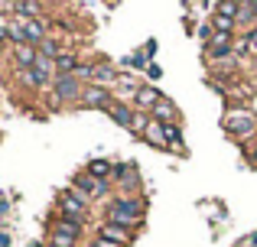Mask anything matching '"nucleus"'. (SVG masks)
Returning a JSON list of instances; mask_svg holds the SVG:
<instances>
[{"mask_svg": "<svg viewBox=\"0 0 257 247\" xmlns=\"http://www.w3.org/2000/svg\"><path fill=\"white\" fill-rule=\"evenodd\" d=\"M49 247H52V244H49Z\"/></svg>", "mask_w": 257, "mask_h": 247, "instance_id": "33", "label": "nucleus"}, {"mask_svg": "<svg viewBox=\"0 0 257 247\" xmlns=\"http://www.w3.org/2000/svg\"><path fill=\"white\" fill-rule=\"evenodd\" d=\"M75 192H78V195H91V198H101V195H104V182H101V179H91V176H82V179H78V182H75Z\"/></svg>", "mask_w": 257, "mask_h": 247, "instance_id": "9", "label": "nucleus"}, {"mask_svg": "<svg viewBox=\"0 0 257 247\" xmlns=\"http://www.w3.org/2000/svg\"><path fill=\"white\" fill-rule=\"evenodd\" d=\"M134 104H137V108H157L160 104V91L157 88H150V85H140V91H137V98H134Z\"/></svg>", "mask_w": 257, "mask_h": 247, "instance_id": "14", "label": "nucleus"}, {"mask_svg": "<svg viewBox=\"0 0 257 247\" xmlns=\"http://www.w3.org/2000/svg\"><path fill=\"white\" fill-rule=\"evenodd\" d=\"M150 114L157 117L160 124H173V117H176V108H173L170 101H166V98H160V104H157V108L150 111Z\"/></svg>", "mask_w": 257, "mask_h": 247, "instance_id": "18", "label": "nucleus"}, {"mask_svg": "<svg viewBox=\"0 0 257 247\" xmlns=\"http://www.w3.org/2000/svg\"><path fill=\"white\" fill-rule=\"evenodd\" d=\"M117 88L124 91V95H134V98H137L140 85H137V82H131V78H117Z\"/></svg>", "mask_w": 257, "mask_h": 247, "instance_id": "26", "label": "nucleus"}, {"mask_svg": "<svg viewBox=\"0 0 257 247\" xmlns=\"http://www.w3.org/2000/svg\"><path fill=\"white\" fill-rule=\"evenodd\" d=\"M17 69H33V65L39 62V52H36V46H17Z\"/></svg>", "mask_w": 257, "mask_h": 247, "instance_id": "13", "label": "nucleus"}, {"mask_svg": "<svg viewBox=\"0 0 257 247\" xmlns=\"http://www.w3.org/2000/svg\"><path fill=\"white\" fill-rule=\"evenodd\" d=\"M147 75H150V78H160V75H163V69H160V65H147Z\"/></svg>", "mask_w": 257, "mask_h": 247, "instance_id": "30", "label": "nucleus"}, {"mask_svg": "<svg viewBox=\"0 0 257 247\" xmlns=\"http://www.w3.org/2000/svg\"><path fill=\"white\" fill-rule=\"evenodd\" d=\"M91 85H98V88H111V85H117V75H114V69L107 62H98L91 72Z\"/></svg>", "mask_w": 257, "mask_h": 247, "instance_id": "8", "label": "nucleus"}, {"mask_svg": "<svg viewBox=\"0 0 257 247\" xmlns=\"http://www.w3.org/2000/svg\"><path fill=\"white\" fill-rule=\"evenodd\" d=\"M7 244H10V237H7V234H4V237H0V247H7Z\"/></svg>", "mask_w": 257, "mask_h": 247, "instance_id": "31", "label": "nucleus"}, {"mask_svg": "<svg viewBox=\"0 0 257 247\" xmlns=\"http://www.w3.org/2000/svg\"><path fill=\"white\" fill-rule=\"evenodd\" d=\"M107 114H111L120 127H134V117H137V114H134V108H127L124 101H114L111 108H107Z\"/></svg>", "mask_w": 257, "mask_h": 247, "instance_id": "11", "label": "nucleus"}, {"mask_svg": "<svg viewBox=\"0 0 257 247\" xmlns=\"http://www.w3.org/2000/svg\"><path fill=\"white\" fill-rule=\"evenodd\" d=\"M225 127L231 133H241V137H247V133H254V127H257V121H254V114H247V111H231V114L225 117Z\"/></svg>", "mask_w": 257, "mask_h": 247, "instance_id": "4", "label": "nucleus"}, {"mask_svg": "<svg viewBox=\"0 0 257 247\" xmlns=\"http://www.w3.org/2000/svg\"><path fill=\"white\" fill-rule=\"evenodd\" d=\"M4 36H10V33H7V26H0V39H4Z\"/></svg>", "mask_w": 257, "mask_h": 247, "instance_id": "32", "label": "nucleus"}, {"mask_svg": "<svg viewBox=\"0 0 257 247\" xmlns=\"http://www.w3.org/2000/svg\"><path fill=\"white\" fill-rule=\"evenodd\" d=\"M82 65V59L75 56V52H59V59H56V69L62 72V75H75V69Z\"/></svg>", "mask_w": 257, "mask_h": 247, "instance_id": "15", "label": "nucleus"}, {"mask_svg": "<svg viewBox=\"0 0 257 247\" xmlns=\"http://www.w3.org/2000/svg\"><path fill=\"white\" fill-rule=\"evenodd\" d=\"M20 30H23V39H26V46H39L46 39V30L36 23V20H23V23H17Z\"/></svg>", "mask_w": 257, "mask_h": 247, "instance_id": "10", "label": "nucleus"}, {"mask_svg": "<svg viewBox=\"0 0 257 247\" xmlns=\"http://www.w3.org/2000/svg\"><path fill=\"white\" fill-rule=\"evenodd\" d=\"M107 221L114 224H124V228H137L144 224V202L140 198H131V195H120L111 202V211H107Z\"/></svg>", "mask_w": 257, "mask_h": 247, "instance_id": "1", "label": "nucleus"}, {"mask_svg": "<svg viewBox=\"0 0 257 247\" xmlns=\"http://www.w3.org/2000/svg\"><path fill=\"white\" fill-rule=\"evenodd\" d=\"M147 59H150V56H144V52H134V56L124 59V69H144Z\"/></svg>", "mask_w": 257, "mask_h": 247, "instance_id": "23", "label": "nucleus"}, {"mask_svg": "<svg viewBox=\"0 0 257 247\" xmlns=\"http://www.w3.org/2000/svg\"><path fill=\"white\" fill-rule=\"evenodd\" d=\"M218 17H231V20H238V4H234V0H221Z\"/></svg>", "mask_w": 257, "mask_h": 247, "instance_id": "25", "label": "nucleus"}, {"mask_svg": "<svg viewBox=\"0 0 257 247\" xmlns=\"http://www.w3.org/2000/svg\"><path fill=\"white\" fill-rule=\"evenodd\" d=\"M231 49H234V46H231V33H218V30H215V36L208 39L205 52L212 59H221V56H231Z\"/></svg>", "mask_w": 257, "mask_h": 247, "instance_id": "6", "label": "nucleus"}, {"mask_svg": "<svg viewBox=\"0 0 257 247\" xmlns=\"http://www.w3.org/2000/svg\"><path fill=\"white\" fill-rule=\"evenodd\" d=\"M78 101L85 104V108H111V95H107V88H98V85H88L82 88V98Z\"/></svg>", "mask_w": 257, "mask_h": 247, "instance_id": "5", "label": "nucleus"}, {"mask_svg": "<svg viewBox=\"0 0 257 247\" xmlns=\"http://www.w3.org/2000/svg\"><path fill=\"white\" fill-rule=\"evenodd\" d=\"M17 78L23 85H30V88H43V85L49 82V75H46V72H39V69H17Z\"/></svg>", "mask_w": 257, "mask_h": 247, "instance_id": "12", "label": "nucleus"}, {"mask_svg": "<svg viewBox=\"0 0 257 247\" xmlns=\"http://www.w3.org/2000/svg\"><path fill=\"white\" fill-rule=\"evenodd\" d=\"M98 234H101V237H111V241H117V244H124V247L134 241V231L124 228V224H114V221H104Z\"/></svg>", "mask_w": 257, "mask_h": 247, "instance_id": "7", "label": "nucleus"}, {"mask_svg": "<svg viewBox=\"0 0 257 247\" xmlns=\"http://www.w3.org/2000/svg\"><path fill=\"white\" fill-rule=\"evenodd\" d=\"M85 198L78 195V192H62V198H59V218H65V221H75V224H85Z\"/></svg>", "mask_w": 257, "mask_h": 247, "instance_id": "2", "label": "nucleus"}, {"mask_svg": "<svg viewBox=\"0 0 257 247\" xmlns=\"http://www.w3.org/2000/svg\"><path fill=\"white\" fill-rule=\"evenodd\" d=\"M163 137H166V146H176L182 150V130L176 124H163Z\"/></svg>", "mask_w": 257, "mask_h": 247, "instance_id": "21", "label": "nucleus"}, {"mask_svg": "<svg viewBox=\"0 0 257 247\" xmlns=\"http://www.w3.org/2000/svg\"><path fill=\"white\" fill-rule=\"evenodd\" d=\"M75 98H82V82H78L75 75H59L56 82H52V101H75Z\"/></svg>", "mask_w": 257, "mask_h": 247, "instance_id": "3", "label": "nucleus"}, {"mask_svg": "<svg viewBox=\"0 0 257 247\" xmlns=\"http://www.w3.org/2000/svg\"><path fill=\"white\" fill-rule=\"evenodd\" d=\"M111 172H114L111 159H91V163H88V176L91 179H107Z\"/></svg>", "mask_w": 257, "mask_h": 247, "instance_id": "16", "label": "nucleus"}, {"mask_svg": "<svg viewBox=\"0 0 257 247\" xmlns=\"http://www.w3.org/2000/svg\"><path fill=\"white\" fill-rule=\"evenodd\" d=\"M49 244H52V247H75V237H69V234H59V231H52Z\"/></svg>", "mask_w": 257, "mask_h": 247, "instance_id": "24", "label": "nucleus"}, {"mask_svg": "<svg viewBox=\"0 0 257 247\" xmlns=\"http://www.w3.org/2000/svg\"><path fill=\"white\" fill-rule=\"evenodd\" d=\"M131 169H134L131 163H120V166H114V176H117V179H127V176H131Z\"/></svg>", "mask_w": 257, "mask_h": 247, "instance_id": "28", "label": "nucleus"}, {"mask_svg": "<svg viewBox=\"0 0 257 247\" xmlns=\"http://www.w3.org/2000/svg\"><path fill=\"white\" fill-rule=\"evenodd\" d=\"M144 140H147V143H153V146H166L163 124H160V121H150V124H147V130H144Z\"/></svg>", "mask_w": 257, "mask_h": 247, "instance_id": "17", "label": "nucleus"}, {"mask_svg": "<svg viewBox=\"0 0 257 247\" xmlns=\"http://www.w3.org/2000/svg\"><path fill=\"white\" fill-rule=\"evenodd\" d=\"M244 36H247V46H251V49L257 52V26H254V30H247Z\"/></svg>", "mask_w": 257, "mask_h": 247, "instance_id": "29", "label": "nucleus"}, {"mask_svg": "<svg viewBox=\"0 0 257 247\" xmlns=\"http://www.w3.org/2000/svg\"><path fill=\"white\" fill-rule=\"evenodd\" d=\"M91 247H124V244H117V241H111V237H94V241H91Z\"/></svg>", "mask_w": 257, "mask_h": 247, "instance_id": "27", "label": "nucleus"}, {"mask_svg": "<svg viewBox=\"0 0 257 247\" xmlns=\"http://www.w3.org/2000/svg\"><path fill=\"white\" fill-rule=\"evenodd\" d=\"M257 20V0H241L238 4V23H254Z\"/></svg>", "mask_w": 257, "mask_h": 247, "instance_id": "20", "label": "nucleus"}, {"mask_svg": "<svg viewBox=\"0 0 257 247\" xmlns=\"http://www.w3.org/2000/svg\"><path fill=\"white\" fill-rule=\"evenodd\" d=\"M82 228L85 224H75V221H65V218H56V224H52V231H59V234H69V237H82Z\"/></svg>", "mask_w": 257, "mask_h": 247, "instance_id": "19", "label": "nucleus"}, {"mask_svg": "<svg viewBox=\"0 0 257 247\" xmlns=\"http://www.w3.org/2000/svg\"><path fill=\"white\" fill-rule=\"evenodd\" d=\"M13 10H17V17H23V20H33V17L39 13V7L33 4V0H30V4H17Z\"/></svg>", "mask_w": 257, "mask_h": 247, "instance_id": "22", "label": "nucleus"}]
</instances>
